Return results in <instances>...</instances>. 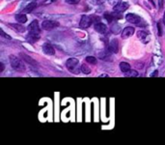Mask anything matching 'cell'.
Returning a JSON list of instances; mask_svg holds the SVG:
<instances>
[{
  "mask_svg": "<svg viewBox=\"0 0 165 145\" xmlns=\"http://www.w3.org/2000/svg\"><path fill=\"white\" fill-rule=\"evenodd\" d=\"M158 3H159V8H162L163 7V0H158Z\"/></svg>",
  "mask_w": 165,
  "mask_h": 145,
  "instance_id": "obj_29",
  "label": "cell"
},
{
  "mask_svg": "<svg viewBox=\"0 0 165 145\" xmlns=\"http://www.w3.org/2000/svg\"><path fill=\"white\" fill-rule=\"evenodd\" d=\"M104 18L106 19L107 21H108L109 23L110 22H112V21H113V18H114V17L112 15V14H110V13H104Z\"/></svg>",
  "mask_w": 165,
  "mask_h": 145,
  "instance_id": "obj_21",
  "label": "cell"
},
{
  "mask_svg": "<svg viewBox=\"0 0 165 145\" xmlns=\"http://www.w3.org/2000/svg\"><path fill=\"white\" fill-rule=\"evenodd\" d=\"M94 28L95 30L97 31L98 33H101V34H105L107 32V27L104 23H102L101 21L97 22L96 24L94 25Z\"/></svg>",
  "mask_w": 165,
  "mask_h": 145,
  "instance_id": "obj_8",
  "label": "cell"
},
{
  "mask_svg": "<svg viewBox=\"0 0 165 145\" xmlns=\"http://www.w3.org/2000/svg\"><path fill=\"white\" fill-rule=\"evenodd\" d=\"M156 76H157V71H156L155 73L151 74V77H156Z\"/></svg>",
  "mask_w": 165,
  "mask_h": 145,
  "instance_id": "obj_31",
  "label": "cell"
},
{
  "mask_svg": "<svg viewBox=\"0 0 165 145\" xmlns=\"http://www.w3.org/2000/svg\"><path fill=\"white\" fill-rule=\"evenodd\" d=\"M3 70H4V65L1 63L0 64V72H3Z\"/></svg>",
  "mask_w": 165,
  "mask_h": 145,
  "instance_id": "obj_30",
  "label": "cell"
},
{
  "mask_svg": "<svg viewBox=\"0 0 165 145\" xmlns=\"http://www.w3.org/2000/svg\"><path fill=\"white\" fill-rule=\"evenodd\" d=\"M146 36H147V33L144 32V31H139V32H138V38H140V39H144Z\"/></svg>",
  "mask_w": 165,
  "mask_h": 145,
  "instance_id": "obj_24",
  "label": "cell"
},
{
  "mask_svg": "<svg viewBox=\"0 0 165 145\" xmlns=\"http://www.w3.org/2000/svg\"><path fill=\"white\" fill-rule=\"evenodd\" d=\"M20 56L22 58V60L26 62V63H28L31 66H34V67H37V62L34 60L32 57H30L29 55H27V54H25V53H20Z\"/></svg>",
  "mask_w": 165,
  "mask_h": 145,
  "instance_id": "obj_11",
  "label": "cell"
},
{
  "mask_svg": "<svg viewBox=\"0 0 165 145\" xmlns=\"http://www.w3.org/2000/svg\"><path fill=\"white\" fill-rule=\"evenodd\" d=\"M157 29H158V35H159V36H161V35H162V32H161V28H160V23H159V22L157 23Z\"/></svg>",
  "mask_w": 165,
  "mask_h": 145,
  "instance_id": "obj_27",
  "label": "cell"
},
{
  "mask_svg": "<svg viewBox=\"0 0 165 145\" xmlns=\"http://www.w3.org/2000/svg\"><path fill=\"white\" fill-rule=\"evenodd\" d=\"M134 28L131 26H128L124 28V30H122V38L123 39H128L129 37H131L134 34Z\"/></svg>",
  "mask_w": 165,
  "mask_h": 145,
  "instance_id": "obj_7",
  "label": "cell"
},
{
  "mask_svg": "<svg viewBox=\"0 0 165 145\" xmlns=\"http://www.w3.org/2000/svg\"><path fill=\"white\" fill-rule=\"evenodd\" d=\"M35 8H37V3L36 2H32V3L28 4V5L24 8L23 11H22V13H24V14L31 13L33 10H35Z\"/></svg>",
  "mask_w": 165,
  "mask_h": 145,
  "instance_id": "obj_13",
  "label": "cell"
},
{
  "mask_svg": "<svg viewBox=\"0 0 165 145\" xmlns=\"http://www.w3.org/2000/svg\"><path fill=\"white\" fill-rule=\"evenodd\" d=\"M10 64L12 66V68L17 72H25V66L23 64L22 60H20V58L15 56V55H10Z\"/></svg>",
  "mask_w": 165,
  "mask_h": 145,
  "instance_id": "obj_1",
  "label": "cell"
},
{
  "mask_svg": "<svg viewBox=\"0 0 165 145\" xmlns=\"http://www.w3.org/2000/svg\"><path fill=\"white\" fill-rule=\"evenodd\" d=\"M105 0H94V3H96V4H101V3H103L104 2Z\"/></svg>",
  "mask_w": 165,
  "mask_h": 145,
  "instance_id": "obj_28",
  "label": "cell"
},
{
  "mask_svg": "<svg viewBox=\"0 0 165 145\" xmlns=\"http://www.w3.org/2000/svg\"><path fill=\"white\" fill-rule=\"evenodd\" d=\"M79 1H80V0H66V2L68 4H72V5H74V4L79 3Z\"/></svg>",
  "mask_w": 165,
  "mask_h": 145,
  "instance_id": "obj_25",
  "label": "cell"
},
{
  "mask_svg": "<svg viewBox=\"0 0 165 145\" xmlns=\"http://www.w3.org/2000/svg\"><path fill=\"white\" fill-rule=\"evenodd\" d=\"M108 49H109V52H111V53H118V52H119V43H118V41L116 40V39H113V40L109 43Z\"/></svg>",
  "mask_w": 165,
  "mask_h": 145,
  "instance_id": "obj_9",
  "label": "cell"
},
{
  "mask_svg": "<svg viewBox=\"0 0 165 145\" xmlns=\"http://www.w3.org/2000/svg\"><path fill=\"white\" fill-rule=\"evenodd\" d=\"M126 19L130 23H134V24H138L140 22L141 18L139 15H137L135 14H128L126 15Z\"/></svg>",
  "mask_w": 165,
  "mask_h": 145,
  "instance_id": "obj_6",
  "label": "cell"
},
{
  "mask_svg": "<svg viewBox=\"0 0 165 145\" xmlns=\"http://www.w3.org/2000/svg\"><path fill=\"white\" fill-rule=\"evenodd\" d=\"M128 8V4L126 2H120L116 4L114 6V11L117 12V13H122V12H125Z\"/></svg>",
  "mask_w": 165,
  "mask_h": 145,
  "instance_id": "obj_10",
  "label": "cell"
},
{
  "mask_svg": "<svg viewBox=\"0 0 165 145\" xmlns=\"http://www.w3.org/2000/svg\"><path fill=\"white\" fill-rule=\"evenodd\" d=\"M86 62L87 63H89V64H93V65H96L97 64V58L94 57V56H87L86 57Z\"/></svg>",
  "mask_w": 165,
  "mask_h": 145,
  "instance_id": "obj_19",
  "label": "cell"
},
{
  "mask_svg": "<svg viewBox=\"0 0 165 145\" xmlns=\"http://www.w3.org/2000/svg\"><path fill=\"white\" fill-rule=\"evenodd\" d=\"M78 65H79V61L76 59V58H70L68 59L66 62V67L68 68V70L72 74H78Z\"/></svg>",
  "mask_w": 165,
  "mask_h": 145,
  "instance_id": "obj_2",
  "label": "cell"
},
{
  "mask_svg": "<svg viewBox=\"0 0 165 145\" xmlns=\"http://www.w3.org/2000/svg\"><path fill=\"white\" fill-rule=\"evenodd\" d=\"M150 2H151V3L153 4V5H155V3H153V0H150Z\"/></svg>",
  "mask_w": 165,
  "mask_h": 145,
  "instance_id": "obj_33",
  "label": "cell"
},
{
  "mask_svg": "<svg viewBox=\"0 0 165 145\" xmlns=\"http://www.w3.org/2000/svg\"><path fill=\"white\" fill-rule=\"evenodd\" d=\"M80 70H81V72L83 74H89L91 73V69H90V67L87 64L81 65V67H80Z\"/></svg>",
  "mask_w": 165,
  "mask_h": 145,
  "instance_id": "obj_18",
  "label": "cell"
},
{
  "mask_svg": "<svg viewBox=\"0 0 165 145\" xmlns=\"http://www.w3.org/2000/svg\"><path fill=\"white\" fill-rule=\"evenodd\" d=\"M126 74L128 77H135L138 76V73L135 71V70H130V71L128 72Z\"/></svg>",
  "mask_w": 165,
  "mask_h": 145,
  "instance_id": "obj_23",
  "label": "cell"
},
{
  "mask_svg": "<svg viewBox=\"0 0 165 145\" xmlns=\"http://www.w3.org/2000/svg\"><path fill=\"white\" fill-rule=\"evenodd\" d=\"M28 30H29V33H31V34L40 35L41 29H40V26H39V23H38V21H33L31 22V24H29Z\"/></svg>",
  "mask_w": 165,
  "mask_h": 145,
  "instance_id": "obj_4",
  "label": "cell"
},
{
  "mask_svg": "<svg viewBox=\"0 0 165 145\" xmlns=\"http://www.w3.org/2000/svg\"><path fill=\"white\" fill-rule=\"evenodd\" d=\"M92 22H93V18L91 17H88V15H82L81 19H80V22H79V25L81 28H88V27H90Z\"/></svg>",
  "mask_w": 165,
  "mask_h": 145,
  "instance_id": "obj_3",
  "label": "cell"
},
{
  "mask_svg": "<svg viewBox=\"0 0 165 145\" xmlns=\"http://www.w3.org/2000/svg\"><path fill=\"white\" fill-rule=\"evenodd\" d=\"M0 34H1V36L6 37L7 39H8V40H11V39H12V37H11V36H9V35L5 34V33H4V31H3V30H0Z\"/></svg>",
  "mask_w": 165,
  "mask_h": 145,
  "instance_id": "obj_26",
  "label": "cell"
},
{
  "mask_svg": "<svg viewBox=\"0 0 165 145\" xmlns=\"http://www.w3.org/2000/svg\"><path fill=\"white\" fill-rule=\"evenodd\" d=\"M27 40L29 42H31V43H34V42H37L38 40L40 39V35H35V34H31V33H29V35L27 36Z\"/></svg>",
  "mask_w": 165,
  "mask_h": 145,
  "instance_id": "obj_17",
  "label": "cell"
},
{
  "mask_svg": "<svg viewBox=\"0 0 165 145\" xmlns=\"http://www.w3.org/2000/svg\"><path fill=\"white\" fill-rule=\"evenodd\" d=\"M120 70L124 74H126L128 72L130 71V65L128 63H126V62H121L120 63Z\"/></svg>",
  "mask_w": 165,
  "mask_h": 145,
  "instance_id": "obj_15",
  "label": "cell"
},
{
  "mask_svg": "<svg viewBox=\"0 0 165 145\" xmlns=\"http://www.w3.org/2000/svg\"><path fill=\"white\" fill-rule=\"evenodd\" d=\"M163 23H164V25H165V12H164V15H163Z\"/></svg>",
  "mask_w": 165,
  "mask_h": 145,
  "instance_id": "obj_32",
  "label": "cell"
},
{
  "mask_svg": "<svg viewBox=\"0 0 165 145\" xmlns=\"http://www.w3.org/2000/svg\"><path fill=\"white\" fill-rule=\"evenodd\" d=\"M43 52L45 54H47V55H53V54L55 53L54 48H53L50 44H45L43 46Z\"/></svg>",
  "mask_w": 165,
  "mask_h": 145,
  "instance_id": "obj_12",
  "label": "cell"
},
{
  "mask_svg": "<svg viewBox=\"0 0 165 145\" xmlns=\"http://www.w3.org/2000/svg\"><path fill=\"white\" fill-rule=\"evenodd\" d=\"M56 26H58V23L52 21H45L42 23V28L44 30H51Z\"/></svg>",
  "mask_w": 165,
  "mask_h": 145,
  "instance_id": "obj_5",
  "label": "cell"
},
{
  "mask_svg": "<svg viewBox=\"0 0 165 145\" xmlns=\"http://www.w3.org/2000/svg\"><path fill=\"white\" fill-rule=\"evenodd\" d=\"M108 56H109L108 50H102V52H101L99 53V57L101 58V59H107Z\"/></svg>",
  "mask_w": 165,
  "mask_h": 145,
  "instance_id": "obj_20",
  "label": "cell"
},
{
  "mask_svg": "<svg viewBox=\"0 0 165 145\" xmlns=\"http://www.w3.org/2000/svg\"><path fill=\"white\" fill-rule=\"evenodd\" d=\"M15 18H16V21L20 23H25L26 21H27V17H26L24 13L16 15H15Z\"/></svg>",
  "mask_w": 165,
  "mask_h": 145,
  "instance_id": "obj_14",
  "label": "cell"
},
{
  "mask_svg": "<svg viewBox=\"0 0 165 145\" xmlns=\"http://www.w3.org/2000/svg\"><path fill=\"white\" fill-rule=\"evenodd\" d=\"M111 31H112L114 34H119L120 33V31H122V30L119 25H117V27H116V24H114L112 27H111Z\"/></svg>",
  "mask_w": 165,
  "mask_h": 145,
  "instance_id": "obj_22",
  "label": "cell"
},
{
  "mask_svg": "<svg viewBox=\"0 0 165 145\" xmlns=\"http://www.w3.org/2000/svg\"><path fill=\"white\" fill-rule=\"evenodd\" d=\"M10 26L12 27V28L16 29L18 32H23L24 31V27L21 25V23H20V24H18V23H16V24H15V23H11Z\"/></svg>",
  "mask_w": 165,
  "mask_h": 145,
  "instance_id": "obj_16",
  "label": "cell"
}]
</instances>
